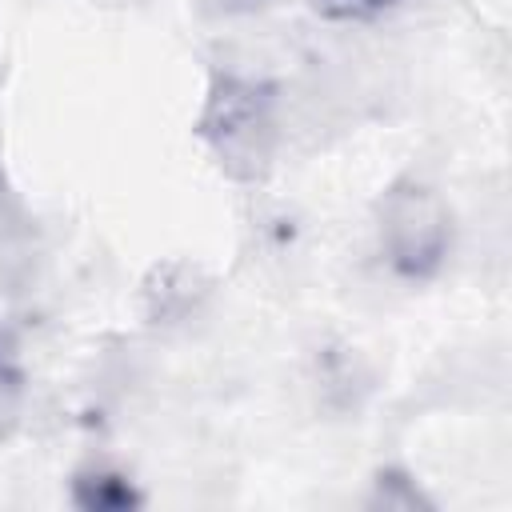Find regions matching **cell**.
Returning a JSON list of instances; mask_svg holds the SVG:
<instances>
[{"instance_id":"1","label":"cell","mask_w":512,"mask_h":512,"mask_svg":"<svg viewBox=\"0 0 512 512\" xmlns=\"http://www.w3.org/2000/svg\"><path fill=\"white\" fill-rule=\"evenodd\" d=\"M452 248V216L444 200L420 184H400L380 204V252L400 280H428Z\"/></svg>"},{"instance_id":"3","label":"cell","mask_w":512,"mask_h":512,"mask_svg":"<svg viewBox=\"0 0 512 512\" xmlns=\"http://www.w3.org/2000/svg\"><path fill=\"white\" fill-rule=\"evenodd\" d=\"M80 484L92 488V496H80V504H88V508H124V504L136 500L132 484L124 476H112V472H96V476H88Z\"/></svg>"},{"instance_id":"2","label":"cell","mask_w":512,"mask_h":512,"mask_svg":"<svg viewBox=\"0 0 512 512\" xmlns=\"http://www.w3.org/2000/svg\"><path fill=\"white\" fill-rule=\"evenodd\" d=\"M268 96L256 84H236L228 80L224 92L212 96V108L204 116V132L216 140L224 160H256L264 156V136H268Z\"/></svg>"},{"instance_id":"5","label":"cell","mask_w":512,"mask_h":512,"mask_svg":"<svg viewBox=\"0 0 512 512\" xmlns=\"http://www.w3.org/2000/svg\"><path fill=\"white\" fill-rule=\"evenodd\" d=\"M12 396H16V380L4 372V364H0V420H8L12 416Z\"/></svg>"},{"instance_id":"4","label":"cell","mask_w":512,"mask_h":512,"mask_svg":"<svg viewBox=\"0 0 512 512\" xmlns=\"http://www.w3.org/2000/svg\"><path fill=\"white\" fill-rule=\"evenodd\" d=\"M316 12H324L328 20H372L380 16L392 0H312Z\"/></svg>"}]
</instances>
